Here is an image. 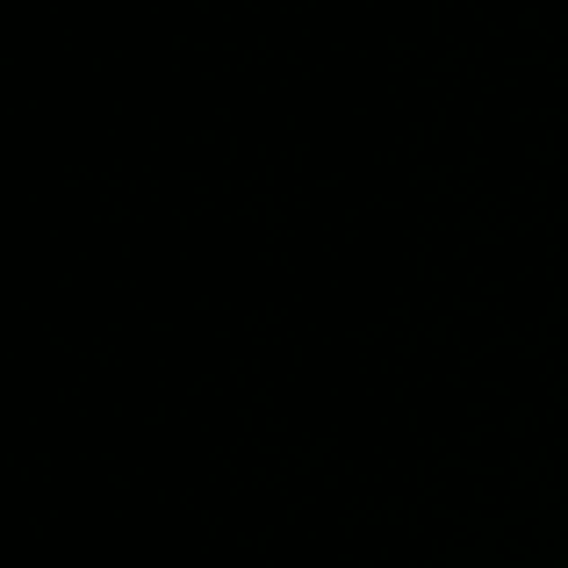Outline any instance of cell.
Wrapping results in <instances>:
<instances>
[]
</instances>
